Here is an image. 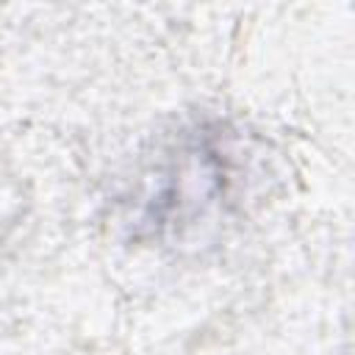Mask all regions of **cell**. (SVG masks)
<instances>
[{
    "mask_svg": "<svg viewBox=\"0 0 355 355\" xmlns=\"http://www.w3.org/2000/svg\"><path fill=\"white\" fill-rule=\"evenodd\" d=\"M233 136L222 122L183 125L141 175L133 200V236L183 241L219 214L233 191Z\"/></svg>",
    "mask_w": 355,
    "mask_h": 355,
    "instance_id": "cell-1",
    "label": "cell"
}]
</instances>
